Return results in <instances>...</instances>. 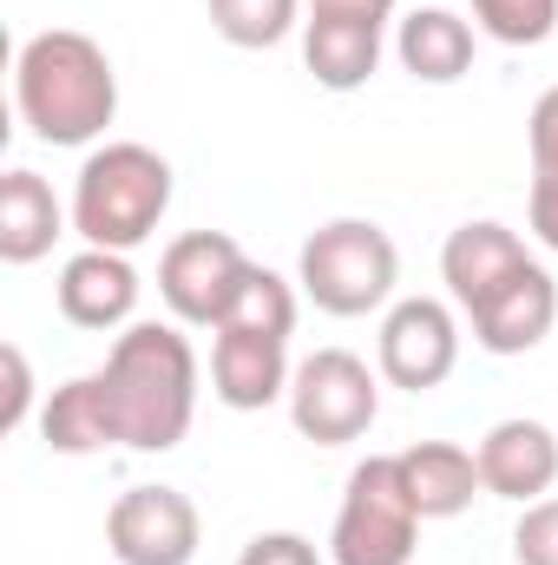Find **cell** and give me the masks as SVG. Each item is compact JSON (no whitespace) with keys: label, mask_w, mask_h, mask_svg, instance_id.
I'll list each match as a JSON object with an SVG mask.
<instances>
[{"label":"cell","mask_w":558,"mask_h":565,"mask_svg":"<svg viewBox=\"0 0 558 565\" xmlns=\"http://www.w3.org/2000/svg\"><path fill=\"white\" fill-rule=\"evenodd\" d=\"M13 106L40 145H93L119 119L112 53L79 26H46L13 60Z\"/></svg>","instance_id":"6da1fadb"},{"label":"cell","mask_w":558,"mask_h":565,"mask_svg":"<svg viewBox=\"0 0 558 565\" xmlns=\"http://www.w3.org/2000/svg\"><path fill=\"white\" fill-rule=\"evenodd\" d=\"M106 388L119 415V447L171 454L197 422V349L178 322H132L106 349Z\"/></svg>","instance_id":"7a4b0ae2"},{"label":"cell","mask_w":558,"mask_h":565,"mask_svg":"<svg viewBox=\"0 0 558 565\" xmlns=\"http://www.w3.org/2000/svg\"><path fill=\"white\" fill-rule=\"evenodd\" d=\"M73 237L93 250H139L171 211V158L139 139H106L73 178Z\"/></svg>","instance_id":"3957f363"},{"label":"cell","mask_w":558,"mask_h":565,"mask_svg":"<svg viewBox=\"0 0 558 565\" xmlns=\"http://www.w3.org/2000/svg\"><path fill=\"white\" fill-rule=\"evenodd\" d=\"M296 282L322 316H375L401 282V250L375 217H329L322 231L302 237Z\"/></svg>","instance_id":"277c9868"},{"label":"cell","mask_w":558,"mask_h":565,"mask_svg":"<svg viewBox=\"0 0 558 565\" xmlns=\"http://www.w3.org/2000/svg\"><path fill=\"white\" fill-rule=\"evenodd\" d=\"M420 507L408 500L401 460L395 454H368L348 487H342V513L329 533V565H408L420 546Z\"/></svg>","instance_id":"5b68a950"},{"label":"cell","mask_w":558,"mask_h":565,"mask_svg":"<svg viewBox=\"0 0 558 565\" xmlns=\"http://www.w3.org/2000/svg\"><path fill=\"white\" fill-rule=\"evenodd\" d=\"M382 415V382L355 349H315L289 375V422L315 447H348Z\"/></svg>","instance_id":"8992f818"},{"label":"cell","mask_w":558,"mask_h":565,"mask_svg":"<svg viewBox=\"0 0 558 565\" xmlns=\"http://www.w3.org/2000/svg\"><path fill=\"white\" fill-rule=\"evenodd\" d=\"M244 277H250V257H244V244L230 231H184L158 257V296L191 329H217L230 316Z\"/></svg>","instance_id":"52a82bcc"},{"label":"cell","mask_w":558,"mask_h":565,"mask_svg":"<svg viewBox=\"0 0 558 565\" xmlns=\"http://www.w3.org/2000/svg\"><path fill=\"white\" fill-rule=\"evenodd\" d=\"M375 362H382L388 388H408V395L440 388L460 369V316H453V302H440V296H401L382 316Z\"/></svg>","instance_id":"ba28073f"},{"label":"cell","mask_w":558,"mask_h":565,"mask_svg":"<svg viewBox=\"0 0 558 565\" xmlns=\"http://www.w3.org/2000/svg\"><path fill=\"white\" fill-rule=\"evenodd\" d=\"M106 546L119 565H191L204 546V513L178 487H126L106 513Z\"/></svg>","instance_id":"9c48e42d"},{"label":"cell","mask_w":558,"mask_h":565,"mask_svg":"<svg viewBox=\"0 0 558 565\" xmlns=\"http://www.w3.org/2000/svg\"><path fill=\"white\" fill-rule=\"evenodd\" d=\"M480 460V487L493 500H513V507H533L558 487V434L533 415H506L480 434L473 447Z\"/></svg>","instance_id":"30bf717a"},{"label":"cell","mask_w":558,"mask_h":565,"mask_svg":"<svg viewBox=\"0 0 558 565\" xmlns=\"http://www.w3.org/2000/svg\"><path fill=\"white\" fill-rule=\"evenodd\" d=\"M466 322H473V342H480L486 355H526V349H539V342L552 335V322H558L552 270H546L539 257L519 264L486 302L466 309Z\"/></svg>","instance_id":"8fae6325"},{"label":"cell","mask_w":558,"mask_h":565,"mask_svg":"<svg viewBox=\"0 0 558 565\" xmlns=\"http://www.w3.org/2000/svg\"><path fill=\"white\" fill-rule=\"evenodd\" d=\"M289 335L257 329H217L211 342V395L237 415H257L270 402H289Z\"/></svg>","instance_id":"7c38bea8"},{"label":"cell","mask_w":558,"mask_h":565,"mask_svg":"<svg viewBox=\"0 0 558 565\" xmlns=\"http://www.w3.org/2000/svg\"><path fill=\"white\" fill-rule=\"evenodd\" d=\"M139 270H132V257L126 250H79V257H66V270L53 282V296H60V316L73 322V329H132V316H139Z\"/></svg>","instance_id":"4fadbf2b"},{"label":"cell","mask_w":558,"mask_h":565,"mask_svg":"<svg viewBox=\"0 0 558 565\" xmlns=\"http://www.w3.org/2000/svg\"><path fill=\"white\" fill-rule=\"evenodd\" d=\"M519 264H533V250H526V237L506 231L500 217H466V224L447 231V244H440V282H447L453 309L486 302Z\"/></svg>","instance_id":"5bb4252c"},{"label":"cell","mask_w":558,"mask_h":565,"mask_svg":"<svg viewBox=\"0 0 558 565\" xmlns=\"http://www.w3.org/2000/svg\"><path fill=\"white\" fill-rule=\"evenodd\" d=\"M388 20L368 13H309L302 20V66L315 73L322 93H362L382 66Z\"/></svg>","instance_id":"9a60e30c"},{"label":"cell","mask_w":558,"mask_h":565,"mask_svg":"<svg viewBox=\"0 0 558 565\" xmlns=\"http://www.w3.org/2000/svg\"><path fill=\"white\" fill-rule=\"evenodd\" d=\"M73 211L53 198V184L26 164H13L0 178V264H40L60 237H66Z\"/></svg>","instance_id":"2e32d148"},{"label":"cell","mask_w":558,"mask_h":565,"mask_svg":"<svg viewBox=\"0 0 558 565\" xmlns=\"http://www.w3.org/2000/svg\"><path fill=\"white\" fill-rule=\"evenodd\" d=\"M40 440L53 454H106L119 447V415H112V388H106V369L93 375H73L46 395L40 408Z\"/></svg>","instance_id":"e0dca14e"},{"label":"cell","mask_w":558,"mask_h":565,"mask_svg":"<svg viewBox=\"0 0 558 565\" xmlns=\"http://www.w3.org/2000/svg\"><path fill=\"white\" fill-rule=\"evenodd\" d=\"M395 460H401V480H408V500L420 507V520H460L473 507V493H486L480 460L460 440H415Z\"/></svg>","instance_id":"ac0fdd59"},{"label":"cell","mask_w":558,"mask_h":565,"mask_svg":"<svg viewBox=\"0 0 558 565\" xmlns=\"http://www.w3.org/2000/svg\"><path fill=\"white\" fill-rule=\"evenodd\" d=\"M395 60L420 86H453L473 66V26L460 13H447V7H415L395 26Z\"/></svg>","instance_id":"d6986e66"},{"label":"cell","mask_w":558,"mask_h":565,"mask_svg":"<svg viewBox=\"0 0 558 565\" xmlns=\"http://www.w3.org/2000/svg\"><path fill=\"white\" fill-rule=\"evenodd\" d=\"M526 151H533V191H526V224L533 237L558 257V86L533 99L526 119Z\"/></svg>","instance_id":"ffe728a7"},{"label":"cell","mask_w":558,"mask_h":565,"mask_svg":"<svg viewBox=\"0 0 558 565\" xmlns=\"http://www.w3.org/2000/svg\"><path fill=\"white\" fill-rule=\"evenodd\" d=\"M204 7H211V26L244 53H270L302 26V0H204Z\"/></svg>","instance_id":"44dd1931"},{"label":"cell","mask_w":558,"mask_h":565,"mask_svg":"<svg viewBox=\"0 0 558 565\" xmlns=\"http://www.w3.org/2000/svg\"><path fill=\"white\" fill-rule=\"evenodd\" d=\"M217 329H257V335H296V282L277 277V270H264V264H250V277L237 289V302H230V316L217 322Z\"/></svg>","instance_id":"7402d4cb"},{"label":"cell","mask_w":558,"mask_h":565,"mask_svg":"<svg viewBox=\"0 0 558 565\" xmlns=\"http://www.w3.org/2000/svg\"><path fill=\"white\" fill-rule=\"evenodd\" d=\"M473 26L500 46H546L558 33V0H466Z\"/></svg>","instance_id":"603a6c76"},{"label":"cell","mask_w":558,"mask_h":565,"mask_svg":"<svg viewBox=\"0 0 558 565\" xmlns=\"http://www.w3.org/2000/svg\"><path fill=\"white\" fill-rule=\"evenodd\" d=\"M513 559H519V565H558V493L533 500V507H519Z\"/></svg>","instance_id":"cb8c5ba5"},{"label":"cell","mask_w":558,"mask_h":565,"mask_svg":"<svg viewBox=\"0 0 558 565\" xmlns=\"http://www.w3.org/2000/svg\"><path fill=\"white\" fill-rule=\"evenodd\" d=\"M0 369H7V408H0V434H20L33 415V369H26V349L7 342L0 349Z\"/></svg>","instance_id":"d4e9b609"},{"label":"cell","mask_w":558,"mask_h":565,"mask_svg":"<svg viewBox=\"0 0 558 565\" xmlns=\"http://www.w3.org/2000/svg\"><path fill=\"white\" fill-rule=\"evenodd\" d=\"M237 565H322V553H315L302 533H257Z\"/></svg>","instance_id":"484cf974"},{"label":"cell","mask_w":558,"mask_h":565,"mask_svg":"<svg viewBox=\"0 0 558 565\" xmlns=\"http://www.w3.org/2000/svg\"><path fill=\"white\" fill-rule=\"evenodd\" d=\"M309 13H368V20H395V0H302Z\"/></svg>","instance_id":"4316f807"}]
</instances>
